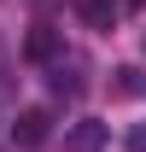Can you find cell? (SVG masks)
Listing matches in <instances>:
<instances>
[{
    "label": "cell",
    "mask_w": 146,
    "mask_h": 152,
    "mask_svg": "<svg viewBox=\"0 0 146 152\" xmlns=\"http://www.w3.org/2000/svg\"><path fill=\"white\" fill-rule=\"evenodd\" d=\"M117 94H140V76H134V70H117Z\"/></svg>",
    "instance_id": "6"
},
{
    "label": "cell",
    "mask_w": 146,
    "mask_h": 152,
    "mask_svg": "<svg viewBox=\"0 0 146 152\" xmlns=\"http://www.w3.org/2000/svg\"><path fill=\"white\" fill-rule=\"evenodd\" d=\"M128 152H146V123H134V129H128Z\"/></svg>",
    "instance_id": "7"
},
{
    "label": "cell",
    "mask_w": 146,
    "mask_h": 152,
    "mask_svg": "<svg viewBox=\"0 0 146 152\" xmlns=\"http://www.w3.org/2000/svg\"><path fill=\"white\" fill-rule=\"evenodd\" d=\"M47 82H53V94H76V88H82V76L64 70V64H53V76H47Z\"/></svg>",
    "instance_id": "5"
},
{
    "label": "cell",
    "mask_w": 146,
    "mask_h": 152,
    "mask_svg": "<svg viewBox=\"0 0 146 152\" xmlns=\"http://www.w3.org/2000/svg\"><path fill=\"white\" fill-rule=\"evenodd\" d=\"M47 134H53V117L41 111V105H29V111H18V123H12V140H18V146H41Z\"/></svg>",
    "instance_id": "2"
},
{
    "label": "cell",
    "mask_w": 146,
    "mask_h": 152,
    "mask_svg": "<svg viewBox=\"0 0 146 152\" xmlns=\"http://www.w3.org/2000/svg\"><path fill=\"white\" fill-rule=\"evenodd\" d=\"M76 18L88 29H111L117 23V0H76Z\"/></svg>",
    "instance_id": "4"
},
{
    "label": "cell",
    "mask_w": 146,
    "mask_h": 152,
    "mask_svg": "<svg viewBox=\"0 0 146 152\" xmlns=\"http://www.w3.org/2000/svg\"><path fill=\"white\" fill-rule=\"evenodd\" d=\"M105 140H111V123H99V117H76L64 129V152H99Z\"/></svg>",
    "instance_id": "1"
},
{
    "label": "cell",
    "mask_w": 146,
    "mask_h": 152,
    "mask_svg": "<svg viewBox=\"0 0 146 152\" xmlns=\"http://www.w3.org/2000/svg\"><path fill=\"white\" fill-rule=\"evenodd\" d=\"M23 53L35 58V64H58V53H64V41H58V29L35 23V29H29V41H23Z\"/></svg>",
    "instance_id": "3"
},
{
    "label": "cell",
    "mask_w": 146,
    "mask_h": 152,
    "mask_svg": "<svg viewBox=\"0 0 146 152\" xmlns=\"http://www.w3.org/2000/svg\"><path fill=\"white\" fill-rule=\"evenodd\" d=\"M140 47H146V41H140Z\"/></svg>",
    "instance_id": "9"
},
{
    "label": "cell",
    "mask_w": 146,
    "mask_h": 152,
    "mask_svg": "<svg viewBox=\"0 0 146 152\" xmlns=\"http://www.w3.org/2000/svg\"><path fill=\"white\" fill-rule=\"evenodd\" d=\"M134 6H146V0H134Z\"/></svg>",
    "instance_id": "8"
}]
</instances>
